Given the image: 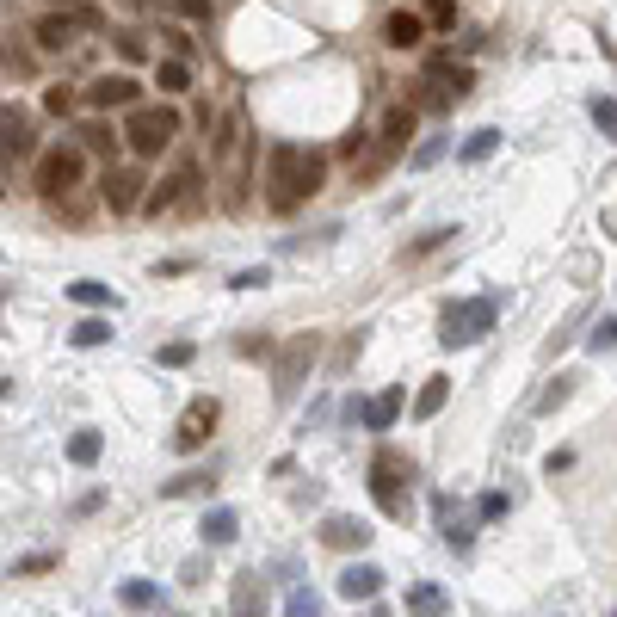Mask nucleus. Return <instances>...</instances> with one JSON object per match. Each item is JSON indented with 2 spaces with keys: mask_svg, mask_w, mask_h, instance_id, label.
<instances>
[{
  "mask_svg": "<svg viewBox=\"0 0 617 617\" xmlns=\"http://www.w3.org/2000/svg\"><path fill=\"white\" fill-rule=\"evenodd\" d=\"M198 531H204V543H210V550H223V543H235V537H241V519H235V506H210Z\"/></svg>",
  "mask_w": 617,
  "mask_h": 617,
  "instance_id": "obj_16",
  "label": "nucleus"
},
{
  "mask_svg": "<svg viewBox=\"0 0 617 617\" xmlns=\"http://www.w3.org/2000/svg\"><path fill=\"white\" fill-rule=\"evenodd\" d=\"M377 136H383V149H402V142L414 136V105H408V99H402V105H389L383 124H377Z\"/></svg>",
  "mask_w": 617,
  "mask_h": 617,
  "instance_id": "obj_22",
  "label": "nucleus"
},
{
  "mask_svg": "<svg viewBox=\"0 0 617 617\" xmlns=\"http://www.w3.org/2000/svg\"><path fill=\"white\" fill-rule=\"evenodd\" d=\"M75 31H81V25L68 19V13H44L31 38H38V50H50V56H56V50H75Z\"/></svg>",
  "mask_w": 617,
  "mask_h": 617,
  "instance_id": "obj_15",
  "label": "nucleus"
},
{
  "mask_svg": "<svg viewBox=\"0 0 617 617\" xmlns=\"http://www.w3.org/2000/svg\"><path fill=\"white\" fill-rule=\"evenodd\" d=\"M179 580H186V587H198V580H204V556H192L186 568H179Z\"/></svg>",
  "mask_w": 617,
  "mask_h": 617,
  "instance_id": "obj_45",
  "label": "nucleus"
},
{
  "mask_svg": "<svg viewBox=\"0 0 617 617\" xmlns=\"http://www.w3.org/2000/svg\"><path fill=\"white\" fill-rule=\"evenodd\" d=\"M266 611V580L260 574H235V605L229 617H260Z\"/></svg>",
  "mask_w": 617,
  "mask_h": 617,
  "instance_id": "obj_19",
  "label": "nucleus"
},
{
  "mask_svg": "<svg viewBox=\"0 0 617 617\" xmlns=\"http://www.w3.org/2000/svg\"><path fill=\"white\" fill-rule=\"evenodd\" d=\"M68 297H75L81 309H105V303H112V284H99V278H81V284H68Z\"/></svg>",
  "mask_w": 617,
  "mask_h": 617,
  "instance_id": "obj_28",
  "label": "nucleus"
},
{
  "mask_svg": "<svg viewBox=\"0 0 617 617\" xmlns=\"http://www.w3.org/2000/svg\"><path fill=\"white\" fill-rule=\"evenodd\" d=\"M81 173H87V155L75 149V142H56V149L38 155V192H44L50 204H62L68 192L81 186Z\"/></svg>",
  "mask_w": 617,
  "mask_h": 617,
  "instance_id": "obj_4",
  "label": "nucleus"
},
{
  "mask_svg": "<svg viewBox=\"0 0 617 617\" xmlns=\"http://www.w3.org/2000/svg\"><path fill=\"white\" fill-rule=\"evenodd\" d=\"M241 130H247V118H241V105H235V112L223 118V130H216V142H210V161H216V167H229V161H235V149L247 142Z\"/></svg>",
  "mask_w": 617,
  "mask_h": 617,
  "instance_id": "obj_18",
  "label": "nucleus"
},
{
  "mask_svg": "<svg viewBox=\"0 0 617 617\" xmlns=\"http://www.w3.org/2000/svg\"><path fill=\"white\" fill-rule=\"evenodd\" d=\"M179 130H186V124H179V112H173V105H130L118 136L130 142V149H136L142 161H155V155H167L173 142H179Z\"/></svg>",
  "mask_w": 617,
  "mask_h": 617,
  "instance_id": "obj_2",
  "label": "nucleus"
},
{
  "mask_svg": "<svg viewBox=\"0 0 617 617\" xmlns=\"http://www.w3.org/2000/svg\"><path fill=\"white\" fill-rule=\"evenodd\" d=\"M75 149H81V155H105V161L118 167V130L105 124V118H93V124H81V142H75Z\"/></svg>",
  "mask_w": 617,
  "mask_h": 617,
  "instance_id": "obj_17",
  "label": "nucleus"
},
{
  "mask_svg": "<svg viewBox=\"0 0 617 617\" xmlns=\"http://www.w3.org/2000/svg\"><path fill=\"white\" fill-rule=\"evenodd\" d=\"M81 99L93 112H130V105H142V81L136 75H99V81H87Z\"/></svg>",
  "mask_w": 617,
  "mask_h": 617,
  "instance_id": "obj_9",
  "label": "nucleus"
},
{
  "mask_svg": "<svg viewBox=\"0 0 617 617\" xmlns=\"http://www.w3.org/2000/svg\"><path fill=\"white\" fill-rule=\"evenodd\" d=\"M44 568H56V556H25L19 562V574H44Z\"/></svg>",
  "mask_w": 617,
  "mask_h": 617,
  "instance_id": "obj_46",
  "label": "nucleus"
},
{
  "mask_svg": "<svg viewBox=\"0 0 617 617\" xmlns=\"http://www.w3.org/2000/svg\"><path fill=\"white\" fill-rule=\"evenodd\" d=\"M593 124H599L605 136L617 130V105H611V99H593Z\"/></svg>",
  "mask_w": 617,
  "mask_h": 617,
  "instance_id": "obj_39",
  "label": "nucleus"
},
{
  "mask_svg": "<svg viewBox=\"0 0 617 617\" xmlns=\"http://www.w3.org/2000/svg\"><path fill=\"white\" fill-rule=\"evenodd\" d=\"M611 340H617V321H611V309H605V321L587 334V346H593V352H611Z\"/></svg>",
  "mask_w": 617,
  "mask_h": 617,
  "instance_id": "obj_36",
  "label": "nucleus"
},
{
  "mask_svg": "<svg viewBox=\"0 0 617 617\" xmlns=\"http://www.w3.org/2000/svg\"><path fill=\"white\" fill-rule=\"evenodd\" d=\"M130 7H142V13H149V7H161V0H130Z\"/></svg>",
  "mask_w": 617,
  "mask_h": 617,
  "instance_id": "obj_47",
  "label": "nucleus"
},
{
  "mask_svg": "<svg viewBox=\"0 0 617 617\" xmlns=\"http://www.w3.org/2000/svg\"><path fill=\"white\" fill-rule=\"evenodd\" d=\"M161 44H167V56H173V62H192V38H186L179 25H161Z\"/></svg>",
  "mask_w": 617,
  "mask_h": 617,
  "instance_id": "obj_32",
  "label": "nucleus"
},
{
  "mask_svg": "<svg viewBox=\"0 0 617 617\" xmlns=\"http://www.w3.org/2000/svg\"><path fill=\"white\" fill-rule=\"evenodd\" d=\"M192 186H198V167L186 161V167H179V173H167V179H155V186H149V192H142V204H136V210H149V216H161V210H173L179 198H186Z\"/></svg>",
  "mask_w": 617,
  "mask_h": 617,
  "instance_id": "obj_11",
  "label": "nucleus"
},
{
  "mask_svg": "<svg viewBox=\"0 0 617 617\" xmlns=\"http://www.w3.org/2000/svg\"><path fill=\"white\" fill-rule=\"evenodd\" d=\"M7 389H13V383H7V377H0V395H7Z\"/></svg>",
  "mask_w": 617,
  "mask_h": 617,
  "instance_id": "obj_48",
  "label": "nucleus"
},
{
  "mask_svg": "<svg viewBox=\"0 0 617 617\" xmlns=\"http://www.w3.org/2000/svg\"><path fill=\"white\" fill-rule=\"evenodd\" d=\"M568 395H574V377H556L550 389H543V402H537V414H556V408L568 402Z\"/></svg>",
  "mask_w": 617,
  "mask_h": 617,
  "instance_id": "obj_33",
  "label": "nucleus"
},
{
  "mask_svg": "<svg viewBox=\"0 0 617 617\" xmlns=\"http://www.w3.org/2000/svg\"><path fill=\"white\" fill-rule=\"evenodd\" d=\"M445 611H451V599H445L439 580H420V587H408V617H445Z\"/></svg>",
  "mask_w": 617,
  "mask_h": 617,
  "instance_id": "obj_21",
  "label": "nucleus"
},
{
  "mask_svg": "<svg viewBox=\"0 0 617 617\" xmlns=\"http://www.w3.org/2000/svg\"><path fill=\"white\" fill-rule=\"evenodd\" d=\"M155 87H161L167 99L192 93V62H173V56H161V62H155Z\"/></svg>",
  "mask_w": 617,
  "mask_h": 617,
  "instance_id": "obj_24",
  "label": "nucleus"
},
{
  "mask_svg": "<svg viewBox=\"0 0 617 617\" xmlns=\"http://www.w3.org/2000/svg\"><path fill=\"white\" fill-rule=\"evenodd\" d=\"M210 7H216V0H179V13H186V19H210Z\"/></svg>",
  "mask_w": 617,
  "mask_h": 617,
  "instance_id": "obj_44",
  "label": "nucleus"
},
{
  "mask_svg": "<svg viewBox=\"0 0 617 617\" xmlns=\"http://www.w3.org/2000/svg\"><path fill=\"white\" fill-rule=\"evenodd\" d=\"M68 340H75L81 352H93V346H105V340H112V321H99V315H87V321H75V334H68Z\"/></svg>",
  "mask_w": 617,
  "mask_h": 617,
  "instance_id": "obj_27",
  "label": "nucleus"
},
{
  "mask_svg": "<svg viewBox=\"0 0 617 617\" xmlns=\"http://www.w3.org/2000/svg\"><path fill=\"white\" fill-rule=\"evenodd\" d=\"M494 149H500V130H476V136H469L463 149H457V161H469V167H482V161H488Z\"/></svg>",
  "mask_w": 617,
  "mask_h": 617,
  "instance_id": "obj_26",
  "label": "nucleus"
},
{
  "mask_svg": "<svg viewBox=\"0 0 617 617\" xmlns=\"http://www.w3.org/2000/svg\"><path fill=\"white\" fill-rule=\"evenodd\" d=\"M321 543H328V550H365L371 531H365V519H352V513H328V519H321Z\"/></svg>",
  "mask_w": 617,
  "mask_h": 617,
  "instance_id": "obj_12",
  "label": "nucleus"
},
{
  "mask_svg": "<svg viewBox=\"0 0 617 617\" xmlns=\"http://www.w3.org/2000/svg\"><path fill=\"white\" fill-rule=\"evenodd\" d=\"M142 38H149V31H118V56H124V62H142V56H149V44H142Z\"/></svg>",
  "mask_w": 617,
  "mask_h": 617,
  "instance_id": "obj_34",
  "label": "nucleus"
},
{
  "mask_svg": "<svg viewBox=\"0 0 617 617\" xmlns=\"http://www.w3.org/2000/svg\"><path fill=\"white\" fill-rule=\"evenodd\" d=\"M451 235H457V229H432V235H420V241L408 247V260H420V253H432V247H445Z\"/></svg>",
  "mask_w": 617,
  "mask_h": 617,
  "instance_id": "obj_37",
  "label": "nucleus"
},
{
  "mask_svg": "<svg viewBox=\"0 0 617 617\" xmlns=\"http://www.w3.org/2000/svg\"><path fill=\"white\" fill-rule=\"evenodd\" d=\"M383 580H389V574H383L377 562H352V568L340 574V599H352V605H358V599H377Z\"/></svg>",
  "mask_w": 617,
  "mask_h": 617,
  "instance_id": "obj_14",
  "label": "nucleus"
},
{
  "mask_svg": "<svg viewBox=\"0 0 617 617\" xmlns=\"http://www.w3.org/2000/svg\"><path fill=\"white\" fill-rule=\"evenodd\" d=\"M315 352H321V340H315V334H303V340H290V346H284V358H278V402H290V395H297L303 371L315 365Z\"/></svg>",
  "mask_w": 617,
  "mask_h": 617,
  "instance_id": "obj_10",
  "label": "nucleus"
},
{
  "mask_svg": "<svg viewBox=\"0 0 617 617\" xmlns=\"http://www.w3.org/2000/svg\"><path fill=\"white\" fill-rule=\"evenodd\" d=\"M383 44H389V50H420V44H426V19L408 13V7H395V13L383 19Z\"/></svg>",
  "mask_w": 617,
  "mask_h": 617,
  "instance_id": "obj_13",
  "label": "nucleus"
},
{
  "mask_svg": "<svg viewBox=\"0 0 617 617\" xmlns=\"http://www.w3.org/2000/svg\"><path fill=\"white\" fill-rule=\"evenodd\" d=\"M426 25H439V31H451V25H457V7H451V0H439V7L426 13Z\"/></svg>",
  "mask_w": 617,
  "mask_h": 617,
  "instance_id": "obj_41",
  "label": "nucleus"
},
{
  "mask_svg": "<svg viewBox=\"0 0 617 617\" xmlns=\"http://www.w3.org/2000/svg\"><path fill=\"white\" fill-rule=\"evenodd\" d=\"M44 112H50V118H68V112H75V87H62V81L44 87Z\"/></svg>",
  "mask_w": 617,
  "mask_h": 617,
  "instance_id": "obj_29",
  "label": "nucleus"
},
{
  "mask_svg": "<svg viewBox=\"0 0 617 617\" xmlns=\"http://www.w3.org/2000/svg\"><path fill=\"white\" fill-rule=\"evenodd\" d=\"M506 506H513L506 494H482V519H506Z\"/></svg>",
  "mask_w": 617,
  "mask_h": 617,
  "instance_id": "obj_42",
  "label": "nucleus"
},
{
  "mask_svg": "<svg viewBox=\"0 0 617 617\" xmlns=\"http://www.w3.org/2000/svg\"><path fill=\"white\" fill-rule=\"evenodd\" d=\"M118 599H124L130 611H149V605H155V587H149V580H124V587H118Z\"/></svg>",
  "mask_w": 617,
  "mask_h": 617,
  "instance_id": "obj_30",
  "label": "nucleus"
},
{
  "mask_svg": "<svg viewBox=\"0 0 617 617\" xmlns=\"http://www.w3.org/2000/svg\"><path fill=\"white\" fill-rule=\"evenodd\" d=\"M266 284V266H247V272H235V290H260Z\"/></svg>",
  "mask_w": 617,
  "mask_h": 617,
  "instance_id": "obj_43",
  "label": "nucleus"
},
{
  "mask_svg": "<svg viewBox=\"0 0 617 617\" xmlns=\"http://www.w3.org/2000/svg\"><path fill=\"white\" fill-rule=\"evenodd\" d=\"M321 179H328V155L297 149V142H272V149H266V204L278 216L297 210L303 198H315Z\"/></svg>",
  "mask_w": 617,
  "mask_h": 617,
  "instance_id": "obj_1",
  "label": "nucleus"
},
{
  "mask_svg": "<svg viewBox=\"0 0 617 617\" xmlns=\"http://www.w3.org/2000/svg\"><path fill=\"white\" fill-rule=\"evenodd\" d=\"M439 155H445V142H439V136H426L420 149H414V167H432V161H439Z\"/></svg>",
  "mask_w": 617,
  "mask_h": 617,
  "instance_id": "obj_40",
  "label": "nucleus"
},
{
  "mask_svg": "<svg viewBox=\"0 0 617 617\" xmlns=\"http://www.w3.org/2000/svg\"><path fill=\"white\" fill-rule=\"evenodd\" d=\"M445 402H451V377L439 371V377H426V383H420V395H414V420H432Z\"/></svg>",
  "mask_w": 617,
  "mask_h": 617,
  "instance_id": "obj_23",
  "label": "nucleus"
},
{
  "mask_svg": "<svg viewBox=\"0 0 617 617\" xmlns=\"http://www.w3.org/2000/svg\"><path fill=\"white\" fill-rule=\"evenodd\" d=\"M155 358H161L167 371H179V365H192V340H173V346H161Z\"/></svg>",
  "mask_w": 617,
  "mask_h": 617,
  "instance_id": "obj_35",
  "label": "nucleus"
},
{
  "mask_svg": "<svg viewBox=\"0 0 617 617\" xmlns=\"http://www.w3.org/2000/svg\"><path fill=\"white\" fill-rule=\"evenodd\" d=\"M408 482H414V463L408 457H395V451H377L371 457V494L389 519H402L408 513Z\"/></svg>",
  "mask_w": 617,
  "mask_h": 617,
  "instance_id": "obj_5",
  "label": "nucleus"
},
{
  "mask_svg": "<svg viewBox=\"0 0 617 617\" xmlns=\"http://www.w3.org/2000/svg\"><path fill=\"white\" fill-rule=\"evenodd\" d=\"M38 155V124H31L19 105H0V161H31Z\"/></svg>",
  "mask_w": 617,
  "mask_h": 617,
  "instance_id": "obj_8",
  "label": "nucleus"
},
{
  "mask_svg": "<svg viewBox=\"0 0 617 617\" xmlns=\"http://www.w3.org/2000/svg\"><path fill=\"white\" fill-rule=\"evenodd\" d=\"M99 451H105V439H99L93 426H81L75 439H68V463H75V469H93V463H99Z\"/></svg>",
  "mask_w": 617,
  "mask_h": 617,
  "instance_id": "obj_25",
  "label": "nucleus"
},
{
  "mask_svg": "<svg viewBox=\"0 0 617 617\" xmlns=\"http://www.w3.org/2000/svg\"><path fill=\"white\" fill-rule=\"evenodd\" d=\"M500 321V297H463L445 309V328H439V346H482Z\"/></svg>",
  "mask_w": 617,
  "mask_h": 617,
  "instance_id": "obj_3",
  "label": "nucleus"
},
{
  "mask_svg": "<svg viewBox=\"0 0 617 617\" xmlns=\"http://www.w3.org/2000/svg\"><path fill=\"white\" fill-rule=\"evenodd\" d=\"M445 543H451V550L463 556V550H469V543H476V531H469V525H457V519H445Z\"/></svg>",
  "mask_w": 617,
  "mask_h": 617,
  "instance_id": "obj_38",
  "label": "nucleus"
},
{
  "mask_svg": "<svg viewBox=\"0 0 617 617\" xmlns=\"http://www.w3.org/2000/svg\"><path fill=\"white\" fill-rule=\"evenodd\" d=\"M216 420H223V402H216V395H192L186 414H179V426H173V445H179V451H204L210 432H216Z\"/></svg>",
  "mask_w": 617,
  "mask_h": 617,
  "instance_id": "obj_6",
  "label": "nucleus"
},
{
  "mask_svg": "<svg viewBox=\"0 0 617 617\" xmlns=\"http://www.w3.org/2000/svg\"><path fill=\"white\" fill-rule=\"evenodd\" d=\"M142 192H149V173L142 167H105V179H99V198L112 216H130L142 204Z\"/></svg>",
  "mask_w": 617,
  "mask_h": 617,
  "instance_id": "obj_7",
  "label": "nucleus"
},
{
  "mask_svg": "<svg viewBox=\"0 0 617 617\" xmlns=\"http://www.w3.org/2000/svg\"><path fill=\"white\" fill-rule=\"evenodd\" d=\"M395 414H402V389H383V395H371V402L358 408V420H365L371 432H389V426H395Z\"/></svg>",
  "mask_w": 617,
  "mask_h": 617,
  "instance_id": "obj_20",
  "label": "nucleus"
},
{
  "mask_svg": "<svg viewBox=\"0 0 617 617\" xmlns=\"http://www.w3.org/2000/svg\"><path fill=\"white\" fill-rule=\"evenodd\" d=\"M284 617H321V599H315L309 587H297V593L284 599Z\"/></svg>",
  "mask_w": 617,
  "mask_h": 617,
  "instance_id": "obj_31",
  "label": "nucleus"
}]
</instances>
